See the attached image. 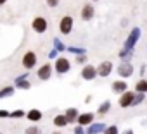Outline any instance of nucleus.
<instances>
[{
	"mask_svg": "<svg viewBox=\"0 0 147 134\" xmlns=\"http://www.w3.org/2000/svg\"><path fill=\"white\" fill-rule=\"evenodd\" d=\"M113 91H116V93H125L126 91V83L125 81H114L113 83Z\"/></svg>",
	"mask_w": 147,
	"mask_h": 134,
	"instance_id": "10",
	"label": "nucleus"
},
{
	"mask_svg": "<svg viewBox=\"0 0 147 134\" xmlns=\"http://www.w3.org/2000/svg\"><path fill=\"white\" fill-rule=\"evenodd\" d=\"M5 2H7V0H0V5H4Z\"/></svg>",
	"mask_w": 147,
	"mask_h": 134,
	"instance_id": "25",
	"label": "nucleus"
},
{
	"mask_svg": "<svg viewBox=\"0 0 147 134\" xmlns=\"http://www.w3.org/2000/svg\"><path fill=\"white\" fill-rule=\"evenodd\" d=\"M23 113H24L23 110H16V112H14V113H11V115H12V117H21Z\"/></svg>",
	"mask_w": 147,
	"mask_h": 134,
	"instance_id": "22",
	"label": "nucleus"
},
{
	"mask_svg": "<svg viewBox=\"0 0 147 134\" xmlns=\"http://www.w3.org/2000/svg\"><path fill=\"white\" fill-rule=\"evenodd\" d=\"M118 71H119V74H121V76H125V78H126V76H130V74H131V71H133V69H131V65H130V64H121Z\"/></svg>",
	"mask_w": 147,
	"mask_h": 134,
	"instance_id": "11",
	"label": "nucleus"
},
{
	"mask_svg": "<svg viewBox=\"0 0 147 134\" xmlns=\"http://www.w3.org/2000/svg\"><path fill=\"white\" fill-rule=\"evenodd\" d=\"M49 7H57L59 5V0H45Z\"/></svg>",
	"mask_w": 147,
	"mask_h": 134,
	"instance_id": "20",
	"label": "nucleus"
},
{
	"mask_svg": "<svg viewBox=\"0 0 147 134\" xmlns=\"http://www.w3.org/2000/svg\"><path fill=\"white\" fill-rule=\"evenodd\" d=\"M67 122H69V120L66 119V115H57V117L54 119V124H55L57 127H64Z\"/></svg>",
	"mask_w": 147,
	"mask_h": 134,
	"instance_id": "13",
	"label": "nucleus"
},
{
	"mask_svg": "<svg viewBox=\"0 0 147 134\" xmlns=\"http://www.w3.org/2000/svg\"><path fill=\"white\" fill-rule=\"evenodd\" d=\"M11 93H12V88H5V90L0 91V98H2V96H7V95H11Z\"/></svg>",
	"mask_w": 147,
	"mask_h": 134,
	"instance_id": "19",
	"label": "nucleus"
},
{
	"mask_svg": "<svg viewBox=\"0 0 147 134\" xmlns=\"http://www.w3.org/2000/svg\"><path fill=\"white\" fill-rule=\"evenodd\" d=\"M131 103H133V91H125L123 96L119 98V107L126 108V107H130Z\"/></svg>",
	"mask_w": 147,
	"mask_h": 134,
	"instance_id": "7",
	"label": "nucleus"
},
{
	"mask_svg": "<svg viewBox=\"0 0 147 134\" xmlns=\"http://www.w3.org/2000/svg\"><path fill=\"white\" fill-rule=\"evenodd\" d=\"M137 91H140V93L147 91V81H145V79H142V81L137 83Z\"/></svg>",
	"mask_w": 147,
	"mask_h": 134,
	"instance_id": "15",
	"label": "nucleus"
},
{
	"mask_svg": "<svg viewBox=\"0 0 147 134\" xmlns=\"http://www.w3.org/2000/svg\"><path fill=\"white\" fill-rule=\"evenodd\" d=\"M24 134H42V131H40V127H28Z\"/></svg>",
	"mask_w": 147,
	"mask_h": 134,
	"instance_id": "17",
	"label": "nucleus"
},
{
	"mask_svg": "<svg viewBox=\"0 0 147 134\" xmlns=\"http://www.w3.org/2000/svg\"><path fill=\"white\" fill-rule=\"evenodd\" d=\"M52 134H62V132H59V131H57V132H52Z\"/></svg>",
	"mask_w": 147,
	"mask_h": 134,
	"instance_id": "27",
	"label": "nucleus"
},
{
	"mask_svg": "<svg viewBox=\"0 0 147 134\" xmlns=\"http://www.w3.org/2000/svg\"><path fill=\"white\" fill-rule=\"evenodd\" d=\"M19 86H21V88H30V84H28V83H19Z\"/></svg>",
	"mask_w": 147,
	"mask_h": 134,
	"instance_id": "24",
	"label": "nucleus"
},
{
	"mask_svg": "<svg viewBox=\"0 0 147 134\" xmlns=\"http://www.w3.org/2000/svg\"><path fill=\"white\" fill-rule=\"evenodd\" d=\"M104 134H119V132H118V127H116V125H109Z\"/></svg>",
	"mask_w": 147,
	"mask_h": 134,
	"instance_id": "18",
	"label": "nucleus"
},
{
	"mask_svg": "<svg viewBox=\"0 0 147 134\" xmlns=\"http://www.w3.org/2000/svg\"><path fill=\"white\" fill-rule=\"evenodd\" d=\"M66 119H67V120H75V119H76V110H75V108H69V110L66 112Z\"/></svg>",
	"mask_w": 147,
	"mask_h": 134,
	"instance_id": "16",
	"label": "nucleus"
},
{
	"mask_svg": "<svg viewBox=\"0 0 147 134\" xmlns=\"http://www.w3.org/2000/svg\"><path fill=\"white\" fill-rule=\"evenodd\" d=\"M38 79H42V81H47V79H50V74H52V65L50 64H45V65H42L40 69H38Z\"/></svg>",
	"mask_w": 147,
	"mask_h": 134,
	"instance_id": "5",
	"label": "nucleus"
},
{
	"mask_svg": "<svg viewBox=\"0 0 147 134\" xmlns=\"http://www.w3.org/2000/svg\"><path fill=\"white\" fill-rule=\"evenodd\" d=\"M111 71H113V64H111V62H102V64L97 67V76L106 78V76L111 74Z\"/></svg>",
	"mask_w": 147,
	"mask_h": 134,
	"instance_id": "6",
	"label": "nucleus"
},
{
	"mask_svg": "<svg viewBox=\"0 0 147 134\" xmlns=\"http://www.w3.org/2000/svg\"><path fill=\"white\" fill-rule=\"evenodd\" d=\"M95 76H97V69H95L94 65H87L85 69L82 71V78L83 79H94Z\"/></svg>",
	"mask_w": 147,
	"mask_h": 134,
	"instance_id": "8",
	"label": "nucleus"
},
{
	"mask_svg": "<svg viewBox=\"0 0 147 134\" xmlns=\"http://www.w3.org/2000/svg\"><path fill=\"white\" fill-rule=\"evenodd\" d=\"M69 67H71V64H69L67 58H64V57L57 58V62H55V71H57L59 74H66V72L69 71Z\"/></svg>",
	"mask_w": 147,
	"mask_h": 134,
	"instance_id": "3",
	"label": "nucleus"
},
{
	"mask_svg": "<svg viewBox=\"0 0 147 134\" xmlns=\"http://www.w3.org/2000/svg\"><path fill=\"white\" fill-rule=\"evenodd\" d=\"M9 115V112H5V110H0V117H7Z\"/></svg>",
	"mask_w": 147,
	"mask_h": 134,
	"instance_id": "23",
	"label": "nucleus"
},
{
	"mask_svg": "<svg viewBox=\"0 0 147 134\" xmlns=\"http://www.w3.org/2000/svg\"><path fill=\"white\" fill-rule=\"evenodd\" d=\"M23 65L26 67V69H33V67L36 65V53L35 52H26L23 55Z\"/></svg>",
	"mask_w": 147,
	"mask_h": 134,
	"instance_id": "2",
	"label": "nucleus"
},
{
	"mask_svg": "<svg viewBox=\"0 0 147 134\" xmlns=\"http://www.w3.org/2000/svg\"><path fill=\"white\" fill-rule=\"evenodd\" d=\"M31 28L36 31V33H45L47 31V21L43 17H35L33 23H31Z\"/></svg>",
	"mask_w": 147,
	"mask_h": 134,
	"instance_id": "4",
	"label": "nucleus"
},
{
	"mask_svg": "<svg viewBox=\"0 0 147 134\" xmlns=\"http://www.w3.org/2000/svg\"><path fill=\"white\" fill-rule=\"evenodd\" d=\"M82 17H83V21H90V19L94 17V7H92L90 4H87V5L83 7V11H82Z\"/></svg>",
	"mask_w": 147,
	"mask_h": 134,
	"instance_id": "9",
	"label": "nucleus"
},
{
	"mask_svg": "<svg viewBox=\"0 0 147 134\" xmlns=\"http://www.w3.org/2000/svg\"><path fill=\"white\" fill-rule=\"evenodd\" d=\"M0 134H2V132H0Z\"/></svg>",
	"mask_w": 147,
	"mask_h": 134,
	"instance_id": "28",
	"label": "nucleus"
},
{
	"mask_svg": "<svg viewBox=\"0 0 147 134\" xmlns=\"http://www.w3.org/2000/svg\"><path fill=\"white\" fill-rule=\"evenodd\" d=\"M28 119H30V120H40V119H42V112L36 110V108H33V110L28 112Z\"/></svg>",
	"mask_w": 147,
	"mask_h": 134,
	"instance_id": "12",
	"label": "nucleus"
},
{
	"mask_svg": "<svg viewBox=\"0 0 147 134\" xmlns=\"http://www.w3.org/2000/svg\"><path fill=\"white\" fill-rule=\"evenodd\" d=\"M71 29H73V17L71 16H64L61 19V23H59V31L62 34H69Z\"/></svg>",
	"mask_w": 147,
	"mask_h": 134,
	"instance_id": "1",
	"label": "nucleus"
},
{
	"mask_svg": "<svg viewBox=\"0 0 147 134\" xmlns=\"http://www.w3.org/2000/svg\"><path fill=\"white\" fill-rule=\"evenodd\" d=\"M92 113H83L80 119H78V122H80V125H87V124H90L92 122Z\"/></svg>",
	"mask_w": 147,
	"mask_h": 134,
	"instance_id": "14",
	"label": "nucleus"
},
{
	"mask_svg": "<svg viewBox=\"0 0 147 134\" xmlns=\"http://www.w3.org/2000/svg\"><path fill=\"white\" fill-rule=\"evenodd\" d=\"M107 110H109V101H106V103L99 108V113H104V112H107Z\"/></svg>",
	"mask_w": 147,
	"mask_h": 134,
	"instance_id": "21",
	"label": "nucleus"
},
{
	"mask_svg": "<svg viewBox=\"0 0 147 134\" xmlns=\"http://www.w3.org/2000/svg\"><path fill=\"white\" fill-rule=\"evenodd\" d=\"M125 134H133V131H126V132H125Z\"/></svg>",
	"mask_w": 147,
	"mask_h": 134,
	"instance_id": "26",
	"label": "nucleus"
}]
</instances>
